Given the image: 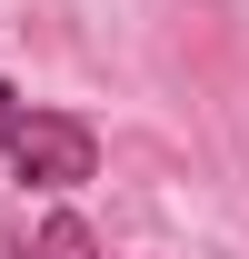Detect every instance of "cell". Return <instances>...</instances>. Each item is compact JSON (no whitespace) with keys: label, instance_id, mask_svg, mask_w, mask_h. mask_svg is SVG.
Masks as SVG:
<instances>
[{"label":"cell","instance_id":"1","mask_svg":"<svg viewBox=\"0 0 249 259\" xmlns=\"http://www.w3.org/2000/svg\"><path fill=\"white\" fill-rule=\"evenodd\" d=\"M0 140H10V169H20L30 190H80V180L100 169L90 120H70V110H10Z\"/></svg>","mask_w":249,"mask_h":259},{"label":"cell","instance_id":"2","mask_svg":"<svg viewBox=\"0 0 249 259\" xmlns=\"http://www.w3.org/2000/svg\"><path fill=\"white\" fill-rule=\"evenodd\" d=\"M30 249H40V259H100V249H90V229H80V220H50V229L30 239Z\"/></svg>","mask_w":249,"mask_h":259},{"label":"cell","instance_id":"3","mask_svg":"<svg viewBox=\"0 0 249 259\" xmlns=\"http://www.w3.org/2000/svg\"><path fill=\"white\" fill-rule=\"evenodd\" d=\"M0 259H40V249H30V239H20L10 220H0Z\"/></svg>","mask_w":249,"mask_h":259},{"label":"cell","instance_id":"4","mask_svg":"<svg viewBox=\"0 0 249 259\" xmlns=\"http://www.w3.org/2000/svg\"><path fill=\"white\" fill-rule=\"evenodd\" d=\"M0 120H10V90H0Z\"/></svg>","mask_w":249,"mask_h":259}]
</instances>
